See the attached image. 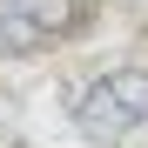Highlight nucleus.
I'll use <instances>...</instances> for the list:
<instances>
[{
  "label": "nucleus",
  "mask_w": 148,
  "mask_h": 148,
  "mask_svg": "<svg viewBox=\"0 0 148 148\" xmlns=\"http://www.w3.org/2000/svg\"><path fill=\"white\" fill-rule=\"evenodd\" d=\"M81 27V0H0V54H34Z\"/></svg>",
  "instance_id": "nucleus-2"
},
{
  "label": "nucleus",
  "mask_w": 148,
  "mask_h": 148,
  "mask_svg": "<svg viewBox=\"0 0 148 148\" xmlns=\"http://www.w3.org/2000/svg\"><path fill=\"white\" fill-rule=\"evenodd\" d=\"M74 128L88 148H128L148 128V67H108L101 81L81 94Z\"/></svg>",
  "instance_id": "nucleus-1"
}]
</instances>
